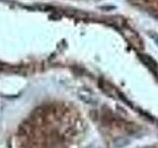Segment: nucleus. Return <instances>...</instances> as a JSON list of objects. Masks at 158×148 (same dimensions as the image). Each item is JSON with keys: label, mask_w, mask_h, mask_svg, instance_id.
I'll return each instance as SVG.
<instances>
[{"label": "nucleus", "mask_w": 158, "mask_h": 148, "mask_svg": "<svg viewBox=\"0 0 158 148\" xmlns=\"http://www.w3.org/2000/svg\"><path fill=\"white\" fill-rule=\"evenodd\" d=\"M140 148H158V143H155V144H151V145H146V146H143Z\"/></svg>", "instance_id": "2"}, {"label": "nucleus", "mask_w": 158, "mask_h": 148, "mask_svg": "<svg viewBox=\"0 0 158 148\" xmlns=\"http://www.w3.org/2000/svg\"><path fill=\"white\" fill-rule=\"evenodd\" d=\"M131 6L158 20V0H127Z\"/></svg>", "instance_id": "1"}]
</instances>
